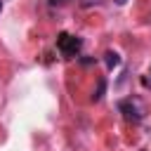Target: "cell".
Returning <instances> with one entry per match:
<instances>
[{
  "instance_id": "4",
  "label": "cell",
  "mask_w": 151,
  "mask_h": 151,
  "mask_svg": "<svg viewBox=\"0 0 151 151\" xmlns=\"http://www.w3.org/2000/svg\"><path fill=\"white\" fill-rule=\"evenodd\" d=\"M104 90H106V80H104V78H99V83H97V92L92 94V101H99V99L104 97Z\"/></svg>"
},
{
  "instance_id": "3",
  "label": "cell",
  "mask_w": 151,
  "mask_h": 151,
  "mask_svg": "<svg viewBox=\"0 0 151 151\" xmlns=\"http://www.w3.org/2000/svg\"><path fill=\"white\" fill-rule=\"evenodd\" d=\"M104 61H106V66H109V68H116V66H120V54L109 50V52L104 54Z\"/></svg>"
},
{
  "instance_id": "7",
  "label": "cell",
  "mask_w": 151,
  "mask_h": 151,
  "mask_svg": "<svg viewBox=\"0 0 151 151\" xmlns=\"http://www.w3.org/2000/svg\"><path fill=\"white\" fill-rule=\"evenodd\" d=\"M0 12H2V0H0Z\"/></svg>"
},
{
  "instance_id": "2",
  "label": "cell",
  "mask_w": 151,
  "mask_h": 151,
  "mask_svg": "<svg viewBox=\"0 0 151 151\" xmlns=\"http://www.w3.org/2000/svg\"><path fill=\"white\" fill-rule=\"evenodd\" d=\"M118 111L123 113V118L125 120H130V123H139L142 118H144V109H142V104L137 101V99H120L118 101Z\"/></svg>"
},
{
  "instance_id": "1",
  "label": "cell",
  "mask_w": 151,
  "mask_h": 151,
  "mask_svg": "<svg viewBox=\"0 0 151 151\" xmlns=\"http://www.w3.org/2000/svg\"><path fill=\"white\" fill-rule=\"evenodd\" d=\"M83 47V40L78 35H71V33H59L57 38V50L64 54V57H76Z\"/></svg>"
},
{
  "instance_id": "5",
  "label": "cell",
  "mask_w": 151,
  "mask_h": 151,
  "mask_svg": "<svg viewBox=\"0 0 151 151\" xmlns=\"http://www.w3.org/2000/svg\"><path fill=\"white\" fill-rule=\"evenodd\" d=\"M142 83H144V85H146V87H151V71H149V73H146V78H142Z\"/></svg>"
},
{
  "instance_id": "6",
  "label": "cell",
  "mask_w": 151,
  "mask_h": 151,
  "mask_svg": "<svg viewBox=\"0 0 151 151\" xmlns=\"http://www.w3.org/2000/svg\"><path fill=\"white\" fill-rule=\"evenodd\" d=\"M125 2H127V0H116V5H125Z\"/></svg>"
}]
</instances>
